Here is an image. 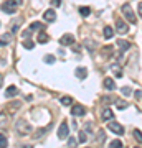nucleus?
<instances>
[{
	"instance_id": "nucleus-1",
	"label": "nucleus",
	"mask_w": 142,
	"mask_h": 148,
	"mask_svg": "<svg viewBox=\"0 0 142 148\" xmlns=\"http://www.w3.org/2000/svg\"><path fill=\"white\" fill-rule=\"evenodd\" d=\"M21 2L20 0H7V2H3V3H2V10L5 12V13H15L17 12V7L20 5Z\"/></svg>"
},
{
	"instance_id": "nucleus-2",
	"label": "nucleus",
	"mask_w": 142,
	"mask_h": 148,
	"mask_svg": "<svg viewBox=\"0 0 142 148\" xmlns=\"http://www.w3.org/2000/svg\"><path fill=\"white\" fill-rule=\"evenodd\" d=\"M15 128L21 137H25V135H28V133L32 132V127H30V123H28L26 120H18L17 125H15Z\"/></svg>"
},
{
	"instance_id": "nucleus-3",
	"label": "nucleus",
	"mask_w": 142,
	"mask_h": 148,
	"mask_svg": "<svg viewBox=\"0 0 142 148\" xmlns=\"http://www.w3.org/2000/svg\"><path fill=\"white\" fill-rule=\"evenodd\" d=\"M121 10H122V13H124V16L129 20V23H132V25L137 23V18H136V15H134V12H132V8H131L129 3H124V5L121 7Z\"/></svg>"
},
{
	"instance_id": "nucleus-4",
	"label": "nucleus",
	"mask_w": 142,
	"mask_h": 148,
	"mask_svg": "<svg viewBox=\"0 0 142 148\" xmlns=\"http://www.w3.org/2000/svg\"><path fill=\"white\" fill-rule=\"evenodd\" d=\"M68 123L66 122H61V125H60V128H58V138L60 140H66L68 138Z\"/></svg>"
},
{
	"instance_id": "nucleus-5",
	"label": "nucleus",
	"mask_w": 142,
	"mask_h": 148,
	"mask_svg": "<svg viewBox=\"0 0 142 148\" xmlns=\"http://www.w3.org/2000/svg\"><path fill=\"white\" fill-rule=\"evenodd\" d=\"M109 130L111 132H114V133H117V135H122L124 133V127H122L121 123H117V122H109Z\"/></svg>"
},
{
	"instance_id": "nucleus-6",
	"label": "nucleus",
	"mask_w": 142,
	"mask_h": 148,
	"mask_svg": "<svg viewBox=\"0 0 142 148\" xmlns=\"http://www.w3.org/2000/svg\"><path fill=\"white\" fill-rule=\"evenodd\" d=\"M60 43H61L63 46H69V45L74 43V36L71 35V33H66V35H63V36L60 38Z\"/></svg>"
},
{
	"instance_id": "nucleus-7",
	"label": "nucleus",
	"mask_w": 142,
	"mask_h": 148,
	"mask_svg": "<svg viewBox=\"0 0 142 148\" xmlns=\"http://www.w3.org/2000/svg\"><path fill=\"white\" fill-rule=\"evenodd\" d=\"M112 117H114V112L111 110L109 107L103 109V112H101V119H103V120H111Z\"/></svg>"
},
{
	"instance_id": "nucleus-8",
	"label": "nucleus",
	"mask_w": 142,
	"mask_h": 148,
	"mask_svg": "<svg viewBox=\"0 0 142 148\" xmlns=\"http://www.w3.org/2000/svg\"><path fill=\"white\" fill-rule=\"evenodd\" d=\"M71 114H73V115H76V117H81V115H84V114H86V109H84L83 106H74L73 109H71Z\"/></svg>"
},
{
	"instance_id": "nucleus-9",
	"label": "nucleus",
	"mask_w": 142,
	"mask_h": 148,
	"mask_svg": "<svg viewBox=\"0 0 142 148\" xmlns=\"http://www.w3.org/2000/svg\"><path fill=\"white\" fill-rule=\"evenodd\" d=\"M43 18H45L46 21H50V23H51V21L56 20V13H55V10H46L45 13H43Z\"/></svg>"
},
{
	"instance_id": "nucleus-10",
	"label": "nucleus",
	"mask_w": 142,
	"mask_h": 148,
	"mask_svg": "<svg viewBox=\"0 0 142 148\" xmlns=\"http://www.w3.org/2000/svg\"><path fill=\"white\" fill-rule=\"evenodd\" d=\"M117 46L121 49V53H124V51H127V49L131 48V43L126 41V40H117Z\"/></svg>"
},
{
	"instance_id": "nucleus-11",
	"label": "nucleus",
	"mask_w": 142,
	"mask_h": 148,
	"mask_svg": "<svg viewBox=\"0 0 142 148\" xmlns=\"http://www.w3.org/2000/svg\"><path fill=\"white\" fill-rule=\"evenodd\" d=\"M17 94H18V89H17L15 86H10V87L5 90V97H7V99H10V97H15Z\"/></svg>"
},
{
	"instance_id": "nucleus-12",
	"label": "nucleus",
	"mask_w": 142,
	"mask_h": 148,
	"mask_svg": "<svg viewBox=\"0 0 142 148\" xmlns=\"http://www.w3.org/2000/svg\"><path fill=\"white\" fill-rule=\"evenodd\" d=\"M104 87L107 90H114V89H116V82L111 79V77H106V79H104Z\"/></svg>"
},
{
	"instance_id": "nucleus-13",
	"label": "nucleus",
	"mask_w": 142,
	"mask_h": 148,
	"mask_svg": "<svg viewBox=\"0 0 142 148\" xmlns=\"http://www.w3.org/2000/svg\"><path fill=\"white\" fill-rule=\"evenodd\" d=\"M74 74H76V77H79V79H84V77L88 76V69L86 68H78L76 71H74Z\"/></svg>"
},
{
	"instance_id": "nucleus-14",
	"label": "nucleus",
	"mask_w": 142,
	"mask_h": 148,
	"mask_svg": "<svg viewBox=\"0 0 142 148\" xmlns=\"http://www.w3.org/2000/svg\"><path fill=\"white\" fill-rule=\"evenodd\" d=\"M116 27H117V32H119V33H126L127 32V25L122 20H117L116 21Z\"/></svg>"
},
{
	"instance_id": "nucleus-15",
	"label": "nucleus",
	"mask_w": 142,
	"mask_h": 148,
	"mask_svg": "<svg viewBox=\"0 0 142 148\" xmlns=\"http://www.w3.org/2000/svg\"><path fill=\"white\" fill-rule=\"evenodd\" d=\"M7 125H8V117H7V114H0V128H5Z\"/></svg>"
},
{
	"instance_id": "nucleus-16",
	"label": "nucleus",
	"mask_w": 142,
	"mask_h": 148,
	"mask_svg": "<svg viewBox=\"0 0 142 148\" xmlns=\"http://www.w3.org/2000/svg\"><path fill=\"white\" fill-rule=\"evenodd\" d=\"M42 32L43 30V23H40V21H33L32 25H30V32Z\"/></svg>"
},
{
	"instance_id": "nucleus-17",
	"label": "nucleus",
	"mask_w": 142,
	"mask_h": 148,
	"mask_svg": "<svg viewBox=\"0 0 142 148\" xmlns=\"http://www.w3.org/2000/svg\"><path fill=\"white\" fill-rule=\"evenodd\" d=\"M10 40H12V35H3V36L0 38V46H7Z\"/></svg>"
},
{
	"instance_id": "nucleus-18",
	"label": "nucleus",
	"mask_w": 142,
	"mask_h": 148,
	"mask_svg": "<svg viewBox=\"0 0 142 148\" xmlns=\"http://www.w3.org/2000/svg\"><path fill=\"white\" fill-rule=\"evenodd\" d=\"M37 41L42 43V45H43V43H46L48 41V35L45 32H40V35H38V38H37Z\"/></svg>"
},
{
	"instance_id": "nucleus-19",
	"label": "nucleus",
	"mask_w": 142,
	"mask_h": 148,
	"mask_svg": "<svg viewBox=\"0 0 142 148\" xmlns=\"http://www.w3.org/2000/svg\"><path fill=\"white\" fill-rule=\"evenodd\" d=\"M112 35H114V30H112L111 27H104V38H107V40H109Z\"/></svg>"
},
{
	"instance_id": "nucleus-20",
	"label": "nucleus",
	"mask_w": 142,
	"mask_h": 148,
	"mask_svg": "<svg viewBox=\"0 0 142 148\" xmlns=\"http://www.w3.org/2000/svg\"><path fill=\"white\" fill-rule=\"evenodd\" d=\"M8 145V140H7V137L3 135V133H0V148H3Z\"/></svg>"
},
{
	"instance_id": "nucleus-21",
	"label": "nucleus",
	"mask_w": 142,
	"mask_h": 148,
	"mask_svg": "<svg viewBox=\"0 0 142 148\" xmlns=\"http://www.w3.org/2000/svg\"><path fill=\"white\" fill-rule=\"evenodd\" d=\"M79 13H81L83 16H88L91 13V8L89 7H81V8H79Z\"/></svg>"
},
{
	"instance_id": "nucleus-22",
	"label": "nucleus",
	"mask_w": 142,
	"mask_h": 148,
	"mask_svg": "<svg viewBox=\"0 0 142 148\" xmlns=\"http://www.w3.org/2000/svg\"><path fill=\"white\" fill-rule=\"evenodd\" d=\"M134 138H136L139 143H142V132H141V130H137V128L134 130Z\"/></svg>"
},
{
	"instance_id": "nucleus-23",
	"label": "nucleus",
	"mask_w": 142,
	"mask_h": 148,
	"mask_svg": "<svg viewBox=\"0 0 142 148\" xmlns=\"http://www.w3.org/2000/svg\"><path fill=\"white\" fill-rule=\"evenodd\" d=\"M33 46H35V43H33L32 40H25V41H23V48H26V49H32Z\"/></svg>"
},
{
	"instance_id": "nucleus-24",
	"label": "nucleus",
	"mask_w": 142,
	"mask_h": 148,
	"mask_svg": "<svg viewBox=\"0 0 142 148\" xmlns=\"http://www.w3.org/2000/svg\"><path fill=\"white\" fill-rule=\"evenodd\" d=\"M111 147L112 148H122V142L121 140H112V142H111Z\"/></svg>"
},
{
	"instance_id": "nucleus-25",
	"label": "nucleus",
	"mask_w": 142,
	"mask_h": 148,
	"mask_svg": "<svg viewBox=\"0 0 142 148\" xmlns=\"http://www.w3.org/2000/svg\"><path fill=\"white\" fill-rule=\"evenodd\" d=\"M61 104L63 106H71L73 101H71V97H61Z\"/></svg>"
},
{
	"instance_id": "nucleus-26",
	"label": "nucleus",
	"mask_w": 142,
	"mask_h": 148,
	"mask_svg": "<svg viewBox=\"0 0 142 148\" xmlns=\"http://www.w3.org/2000/svg\"><path fill=\"white\" fill-rule=\"evenodd\" d=\"M20 23H21V20L15 21V23L12 25V33H17V32H18V27H20Z\"/></svg>"
},
{
	"instance_id": "nucleus-27",
	"label": "nucleus",
	"mask_w": 142,
	"mask_h": 148,
	"mask_svg": "<svg viewBox=\"0 0 142 148\" xmlns=\"http://www.w3.org/2000/svg\"><path fill=\"white\" fill-rule=\"evenodd\" d=\"M127 107V102H124V101H117V109L119 110H124Z\"/></svg>"
},
{
	"instance_id": "nucleus-28",
	"label": "nucleus",
	"mask_w": 142,
	"mask_h": 148,
	"mask_svg": "<svg viewBox=\"0 0 142 148\" xmlns=\"http://www.w3.org/2000/svg\"><path fill=\"white\" fill-rule=\"evenodd\" d=\"M121 92H122V94H124V95L127 97V95H131V94H132V89H131V87H122V89H121Z\"/></svg>"
},
{
	"instance_id": "nucleus-29",
	"label": "nucleus",
	"mask_w": 142,
	"mask_h": 148,
	"mask_svg": "<svg viewBox=\"0 0 142 148\" xmlns=\"http://www.w3.org/2000/svg\"><path fill=\"white\" fill-rule=\"evenodd\" d=\"M68 145L69 147H76V145H78V140H76V138H68Z\"/></svg>"
},
{
	"instance_id": "nucleus-30",
	"label": "nucleus",
	"mask_w": 142,
	"mask_h": 148,
	"mask_svg": "<svg viewBox=\"0 0 142 148\" xmlns=\"http://www.w3.org/2000/svg\"><path fill=\"white\" fill-rule=\"evenodd\" d=\"M104 138H106L104 132H99V135H98V138H96V142H104Z\"/></svg>"
},
{
	"instance_id": "nucleus-31",
	"label": "nucleus",
	"mask_w": 142,
	"mask_h": 148,
	"mask_svg": "<svg viewBox=\"0 0 142 148\" xmlns=\"http://www.w3.org/2000/svg\"><path fill=\"white\" fill-rule=\"evenodd\" d=\"M84 142H86V133L81 132L79 133V143H84Z\"/></svg>"
},
{
	"instance_id": "nucleus-32",
	"label": "nucleus",
	"mask_w": 142,
	"mask_h": 148,
	"mask_svg": "<svg viewBox=\"0 0 142 148\" xmlns=\"http://www.w3.org/2000/svg\"><path fill=\"white\" fill-rule=\"evenodd\" d=\"M18 106H20V102H13V104H10V107H12V112H15L17 109H18Z\"/></svg>"
},
{
	"instance_id": "nucleus-33",
	"label": "nucleus",
	"mask_w": 142,
	"mask_h": 148,
	"mask_svg": "<svg viewBox=\"0 0 142 148\" xmlns=\"http://www.w3.org/2000/svg\"><path fill=\"white\" fill-rule=\"evenodd\" d=\"M45 63H55V58H53V56H45Z\"/></svg>"
},
{
	"instance_id": "nucleus-34",
	"label": "nucleus",
	"mask_w": 142,
	"mask_h": 148,
	"mask_svg": "<svg viewBox=\"0 0 142 148\" xmlns=\"http://www.w3.org/2000/svg\"><path fill=\"white\" fill-rule=\"evenodd\" d=\"M111 101H114V99H111V97H103V99H101L103 104H107V102H111Z\"/></svg>"
},
{
	"instance_id": "nucleus-35",
	"label": "nucleus",
	"mask_w": 142,
	"mask_h": 148,
	"mask_svg": "<svg viewBox=\"0 0 142 148\" xmlns=\"http://www.w3.org/2000/svg\"><path fill=\"white\" fill-rule=\"evenodd\" d=\"M60 3H61V0H51V5L53 7H60Z\"/></svg>"
},
{
	"instance_id": "nucleus-36",
	"label": "nucleus",
	"mask_w": 142,
	"mask_h": 148,
	"mask_svg": "<svg viewBox=\"0 0 142 148\" xmlns=\"http://www.w3.org/2000/svg\"><path fill=\"white\" fill-rule=\"evenodd\" d=\"M142 97V90H136V99H141Z\"/></svg>"
},
{
	"instance_id": "nucleus-37",
	"label": "nucleus",
	"mask_w": 142,
	"mask_h": 148,
	"mask_svg": "<svg viewBox=\"0 0 142 148\" xmlns=\"http://www.w3.org/2000/svg\"><path fill=\"white\" fill-rule=\"evenodd\" d=\"M21 35H23V36H25V38H28V36H30V30H26V32H23V33H21Z\"/></svg>"
},
{
	"instance_id": "nucleus-38",
	"label": "nucleus",
	"mask_w": 142,
	"mask_h": 148,
	"mask_svg": "<svg viewBox=\"0 0 142 148\" xmlns=\"http://www.w3.org/2000/svg\"><path fill=\"white\" fill-rule=\"evenodd\" d=\"M139 15L142 16V2H139Z\"/></svg>"
},
{
	"instance_id": "nucleus-39",
	"label": "nucleus",
	"mask_w": 142,
	"mask_h": 148,
	"mask_svg": "<svg viewBox=\"0 0 142 148\" xmlns=\"http://www.w3.org/2000/svg\"><path fill=\"white\" fill-rule=\"evenodd\" d=\"M2 84H3V77H2V74H0V87H2Z\"/></svg>"
}]
</instances>
